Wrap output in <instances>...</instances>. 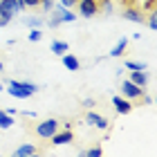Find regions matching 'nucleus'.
<instances>
[{
	"instance_id": "412c9836",
	"label": "nucleus",
	"mask_w": 157,
	"mask_h": 157,
	"mask_svg": "<svg viewBox=\"0 0 157 157\" xmlns=\"http://www.w3.org/2000/svg\"><path fill=\"white\" fill-rule=\"evenodd\" d=\"M88 155H90V157H101V148H99V146H97V148H90Z\"/></svg>"
},
{
	"instance_id": "5701e85b",
	"label": "nucleus",
	"mask_w": 157,
	"mask_h": 157,
	"mask_svg": "<svg viewBox=\"0 0 157 157\" xmlns=\"http://www.w3.org/2000/svg\"><path fill=\"white\" fill-rule=\"evenodd\" d=\"M76 5V0H61V7H67V9H72Z\"/></svg>"
},
{
	"instance_id": "0eeeda50",
	"label": "nucleus",
	"mask_w": 157,
	"mask_h": 157,
	"mask_svg": "<svg viewBox=\"0 0 157 157\" xmlns=\"http://www.w3.org/2000/svg\"><path fill=\"white\" fill-rule=\"evenodd\" d=\"M112 103H115V110L119 112V115H128V112L132 110V103L126 101V99H121V97H115V99H112Z\"/></svg>"
},
{
	"instance_id": "6ab92c4d",
	"label": "nucleus",
	"mask_w": 157,
	"mask_h": 157,
	"mask_svg": "<svg viewBox=\"0 0 157 157\" xmlns=\"http://www.w3.org/2000/svg\"><path fill=\"white\" fill-rule=\"evenodd\" d=\"M121 9H126V7H132V5H139V0H119Z\"/></svg>"
},
{
	"instance_id": "c85d7f7f",
	"label": "nucleus",
	"mask_w": 157,
	"mask_h": 157,
	"mask_svg": "<svg viewBox=\"0 0 157 157\" xmlns=\"http://www.w3.org/2000/svg\"><path fill=\"white\" fill-rule=\"evenodd\" d=\"M0 70H2V63H0Z\"/></svg>"
},
{
	"instance_id": "f8f14e48",
	"label": "nucleus",
	"mask_w": 157,
	"mask_h": 157,
	"mask_svg": "<svg viewBox=\"0 0 157 157\" xmlns=\"http://www.w3.org/2000/svg\"><path fill=\"white\" fill-rule=\"evenodd\" d=\"M38 153V148L36 146H32V144H25V146H20L16 148V155L18 157H27V155H36Z\"/></svg>"
},
{
	"instance_id": "423d86ee",
	"label": "nucleus",
	"mask_w": 157,
	"mask_h": 157,
	"mask_svg": "<svg viewBox=\"0 0 157 157\" xmlns=\"http://www.w3.org/2000/svg\"><path fill=\"white\" fill-rule=\"evenodd\" d=\"M49 139H52V144H54V146H63V144H70V141L74 139V135H72V130H70V128H65L63 132L56 130Z\"/></svg>"
},
{
	"instance_id": "aec40b11",
	"label": "nucleus",
	"mask_w": 157,
	"mask_h": 157,
	"mask_svg": "<svg viewBox=\"0 0 157 157\" xmlns=\"http://www.w3.org/2000/svg\"><path fill=\"white\" fill-rule=\"evenodd\" d=\"M40 38H43V34H40L38 29H32V32H29V40H32V43H34V40H40Z\"/></svg>"
},
{
	"instance_id": "f3484780",
	"label": "nucleus",
	"mask_w": 157,
	"mask_h": 157,
	"mask_svg": "<svg viewBox=\"0 0 157 157\" xmlns=\"http://www.w3.org/2000/svg\"><path fill=\"white\" fill-rule=\"evenodd\" d=\"M126 67H128V70H146L144 63H135V61H128V63H126Z\"/></svg>"
},
{
	"instance_id": "a211bd4d",
	"label": "nucleus",
	"mask_w": 157,
	"mask_h": 157,
	"mask_svg": "<svg viewBox=\"0 0 157 157\" xmlns=\"http://www.w3.org/2000/svg\"><path fill=\"white\" fill-rule=\"evenodd\" d=\"M40 5H43V9H45V11H52L54 9V0H40Z\"/></svg>"
},
{
	"instance_id": "ddd939ff",
	"label": "nucleus",
	"mask_w": 157,
	"mask_h": 157,
	"mask_svg": "<svg viewBox=\"0 0 157 157\" xmlns=\"http://www.w3.org/2000/svg\"><path fill=\"white\" fill-rule=\"evenodd\" d=\"M67 49H70V45H67L65 40H54V43H52V52H54V54H59V56H63V54L67 52Z\"/></svg>"
},
{
	"instance_id": "dca6fc26",
	"label": "nucleus",
	"mask_w": 157,
	"mask_h": 157,
	"mask_svg": "<svg viewBox=\"0 0 157 157\" xmlns=\"http://www.w3.org/2000/svg\"><path fill=\"white\" fill-rule=\"evenodd\" d=\"M146 23H148V27H151V29H155L157 27V11L153 9V11H148V18H144Z\"/></svg>"
},
{
	"instance_id": "1a4fd4ad",
	"label": "nucleus",
	"mask_w": 157,
	"mask_h": 157,
	"mask_svg": "<svg viewBox=\"0 0 157 157\" xmlns=\"http://www.w3.org/2000/svg\"><path fill=\"white\" fill-rule=\"evenodd\" d=\"M63 65H65L70 72H76V70L81 67V63H78V59L72 56V54H63Z\"/></svg>"
},
{
	"instance_id": "9b49d317",
	"label": "nucleus",
	"mask_w": 157,
	"mask_h": 157,
	"mask_svg": "<svg viewBox=\"0 0 157 157\" xmlns=\"http://www.w3.org/2000/svg\"><path fill=\"white\" fill-rule=\"evenodd\" d=\"M56 11H59V16H61V23H74V20H76L72 9H67V7H59Z\"/></svg>"
},
{
	"instance_id": "bb28decb",
	"label": "nucleus",
	"mask_w": 157,
	"mask_h": 157,
	"mask_svg": "<svg viewBox=\"0 0 157 157\" xmlns=\"http://www.w3.org/2000/svg\"><path fill=\"white\" fill-rule=\"evenodd\" d=\"M83 105H85V108H92V105H94V101H92V99H85Z\"/></svg>"
},
{
	"instance_id": "4be33fe9",
	"label": "nucleus",
	"mask_w": 157,
	"mask_h": 157,
	"mask_svg": "<svg viewBox=\"0 0 157 157\" xmlns=\"http://www.w3.org/2000/svg\"><path fill=\"white\" fill-rule=\"evenodd\" d=\"M141 9H148V11H153V9H155V0H146Z\"/></svg>"
},
{
	"instance_id": "f257e3e1",
	"label": "nucleus",
	"mask_w": 157,
	"mask_h": 157,
	"mask_svg": "<svg viewBox=\"0 0 157 157\" xmlns=\"http://www.w3.org/2000/svg\"><path fill=\"white\" fill-rule=\"evenodd\" d=\"M36 90H38L36 85L27 83V81H9V88H7V92H9L11 97H16V99H27V97H32Z\"/></svg>"
},
{
	"instance_id": "cd10ccee",
	"label": "nucleus",
	"mask_w": 157,
	"mask_h": 157,
	"mask_svg": "<svg viewBox=\"0 0 157 157\" xmlns=\"http://www.w3.org/2000/svg\"><path fill=\"white\" fill-rule=\"evenodd\" d=\"M0 90H2V83H0Z\"/></svg>"
},
{
	"instance_id": "39448f33",
	"label": "nucleus",
	"mask_w": 157,
	"mask_h": 157,
	"mask_svg": "<svg viewBox=\"0 0 157 157\" xmlns=\"http://www.w3.org/2000/svg\"><path fill=\"white\" fill-rule=\"evenodd\" d=\"M121 90H124V97H128V99H139L141 94H144V88L135 85L132 81H124V85H121Z\"/></svg>"
},
{
	"instance_id": "9d476101",
	"label": "nucleus",
	"mask_w": 157,
	"mask_h": 157,
	"mask_svg": "<svg viewBox=\"0 0 157 157\" xmlns=\"http://www.w3.org/2000/svg\"><path fill=\"white\" fill-rule=\"evenodd\" d=\"M130 81H132L135 85H139V88H144V85H146V81H148V76H146V72H144V70H132Z\"/></svg>"
},
{
	"instance_id": "b1692460",
	"label": "nucleus",
	"mask_w": 157,
	"mask_h": 157,
	"mask_svg": "<svg viewBox=\"0 0 157 157\" xmlns=\"http://www.w3.org/2000/svg\"><path fill=\"white\" fill-rule=\"evenodd\" d=\"M25 23H27V25H32V27H38V25H40V18H27Z\"/></svg>"
},
{
	"instance_id": "a878e982",
	"label": "nucleus",
	"mask_w": 157,
	"mask_h": 157,
	"mask_svg": "<svg viewBox=\"0 0 157 157\" xmlns=\"http://www.w3.org/2000/svg\"><path fill=\"white\" fill-rule=\"evenodd\" d=\"M49 25H52V27H59V25H61V16H54V18H49Z\"/></svg>"
},
{
	"instance_id": "2eb2a0df",
	"label": "nucleus",
	"mask_w": 157,
	"mask_h": 157,
	"mask_svg": "<svg viewBox=\"0 0 157 157\" xmlns=\"http://www.w3.org/2000/svg\"><path fill=\"white\" fill-rule=\"evenodd\" d=\"M126 47H128V40H126V38H121V40L117 43V45L112 47L110 56H121V54H124V49H126Z\"/></svg>"
},
{
	"instance_id": "f03ea898",
	"label": "nucleus",
	"mask_w": 157,
	"mask_h": 157,
	"mask_svg": "<svg viewBox=\"0 0 157 157\" xmlns=\"http://www.w3.org/2000/svg\"><path fill=\"white\" fill-rule=\"evenodd\" d=\"M20 9L23 7L18 5V0H0V16L7 18V20H11V18H16Z\"/></svg>"
},
{
	"instance_id": "4468645a",
	"label": "nucleus",
	"mask_w": 157,
	"mask_h": 157,
	"mask_svg": "<svg viewBox=\"0 0 157 157\" xmlns=\"http://www.w3.org/2000/svg\"><path fill=\"white\" fill-rule=\"evenodd\" d=\"M11 126H13V117L9 112L0 110V128H11Z\"/></svg>"
},
{
	"instance_id": "6e6552de",
	"label": "nucleus",
	"mask_w": 157,
	"mask_h": 157,
	"mask_svg": "<svg viewBox=\"0 0 157 157\" xmlns=\"http://www.w3.org/2000/svg\"><path fill=\"white\" fill-rule=\"evenodd\" d=\"M88 124H92V126L105 130V128H108V119L101 117V115H97V112H88Z\"/></svg>"
},
{
	"instance_id": "393cba45",
	"label": "nucleus",
	"mask_w": 157,
	"mask_h": 157,
	"mask_svg": "<svg viewBox=\"0 0 157 157\" xmlns=\"http://www.w3.org/2000/svg\"><path fill=\"white\" fill-rule=\"evenodd\" d=\"M23 5H25V7H38L40 0H23Z\"/></svg>"
},
{
	"instance_id": "7ed1b4c3",
	"label": "nucleus",
	"mask_w": 157,
	"mask_h": 157,
	"mask_svg": "<svg viewBox=\"0 0 157 157\" xmlns=\"http://www.w3.org/2000/svg\"><path fill=\"white\" fill-rule=\"evenodd\" d=\"M56 130H59V121L56 119H45V121H40L36 126V135L43 137V139H49Z\"/></svg>"
},
{
	"instance_id": "20e7f679",
	"label": "nucleus",
	"mask_w": 157,
	"mask_h": 157,
	"mask_svg": "<svg viewBox=\"0 0 157 157\" xmlns=\"http://www.w3.org/2000/svg\"><path fill=\"white\" fill-rule=\"evenodd\" d=\"M121 16L126 20H130V23H144V9H141L139 5H132V7H126V9H121Z\"/></svg>"
}]
</instances>
